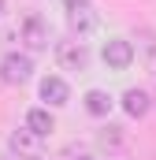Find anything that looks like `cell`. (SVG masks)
<instances>
[{"mask_svg":"<svg viewBox=\"0 0 156 160\" xmlns=\"http://www.w3.org/2000/svg\"><path fill=\"white\" fill-rule=\"evenodd\" d=\"M11 149H15L19 157L41 160V134H34L30 127H22V130H15V134H11Z\"/></svg>","mask_w":156,"mask_h":160,"instance_id":"8992f818","label":"cell"},{"mask_svg":"<svg viewBox=\"0 0 156 160\" xmlns=\"http://www.w3.org/2000/svg\"><path fill=\"white\" fill-rule=\"evenodd\" d=\"M149 101H153V97H149L145 89H126V93H123V108H126V116H134V119H141V116L149 112Z\"/></svg>","mask_w":156,"mask_h":160,"instance_id":"ba28073f","label":"cell"},{"mask_svg":"<svg viewBox=\"0 0 156 160\" xmlns=\"http://www.w3.org/2000/svg\"><path fill=\"white\" fill-rule=\"evenodd\" d=\"M26 127H30L34 134H41V138H45V134H52V130H56V119H52L45 108H34V112L26 116Z\"/></svg>","mask_w":156,"mask_h":160,"instance_id":"9c48e42d","label":"cell"},{"mask_svg":"<svg viewBox=\"0 0 156 160\" xmlns=\"http://www.w3.org/2000/svg\"><path fill=\"white\" fill-rule=\"evenodd\" d=\"M63 160H93V153H85V149H78V145H67V149H63Z\"/></svg>","mask_w":156,"mask_h":160,"instance_id":"7c38bea8","label":"cell"},{"mask_svg":"<svg viewBox=\"0 0 156 160\" xmlns=\"http://www.w3.org/2000/svg\"><path fill=\"white\" fill-rule=\"evenodd\" d=\"M19 34L26 41V48H34V52H37V48H48V22H45L41 15H26Z\"/></svg>","mask_w":156,"mask_h":160,"instance_id":"277c9868","label":"cell"},{"mask_svg":"<svg viewBox=\"0 0 156 160\" xmlns=\"http://www.w3.org/2000/svg\"><path fill=\"white\" fill-rule=\"evenodd\" d=\"M67 26L75 30L78 38L97 30V11H93L89 0H67Z\"/></svg>","mask_w":156,"mask_h":160,"instance_id":"6da1fadb","label":"cell"},{"mask_svg":"<svg viewBox=\"0 0 156 160\" xmlns=\"http://www.w3.org/2000/svg\"><path fill=\"white\" fill-rule=\"evenodd\" d=\"M41 101H48L52 108L67 104V101H71V89H67V82H63V78H56V75L41 78Z\"/></svg>","mask_w":156,"mask_h":160,"instance_id":"52a82bcc","label":"cell"},{"mask_svg":"<svg viewBox=\"0 0 156 160\" xmlns=\"http://www.w3.org/2000/svg\"><path fill=\"white\" fill-rule=\"evenodd\" d=\"M30 71H34V63H30L26 52H7L0 60V78L7 82V86H22V82L30 78Z\"/></svg>","mask_w":156,"mask_h":160,"instance_id":"7a4b0ae2","label":"cell"},{"mask_svg":"<svg viewBox=\"0 0 156 160\" xmlns=\"http://www.w3.org/2000/svg\"><path fill=\"white\" fill-rule=\"evenodd\" d=\"M104 63L112 67V71H126L130 63H134V45L130 41H108L104 45Z\"/></svg>","mask_w":156,"mask_h":160,"instance_id":"5b68a950","label":"cell"},{"mask_svg":"<svg viewBox=\"0 0 156 160\" xmlns=\"http://www.w3.org/2000/svg\"><path fill=\"white\" fill-rule=\"evenodd\" d=\"M85 108H89V116H108L112 112V97L104 89H89L85 93Z\"/></svg>","mask_w":156,"mask_h":160,"instance_id":"30bf717a","label":"cell"},{"mask_svg":"<svg viewBox=\"0 0 156 160\" xmlns=\"http://www.w3.org/2000/svg\"><path fill=\"white\" fill-rule=\"evenodd\" d=\"M56 60L63 71H85L89 67V48L82 41H60L56 45Z\"/></svg>","mask_w":156,"mask_h":160,"instance_id":"3957f363","label":"cell"},{"mask_svg":"<svg viewBox=\"0 0 156 160\" xmlns=\"http://www.w3.org/2000/svg\"><path fill=\"white\" fill-rule=\"evenodd\" d=\"M119 142H123V138H119V127L100 130V145H104V149H119Z\"/></svg>","mask_w":156,"mask_h":160,"instance_id":"8fae6325","label":"cell"},{"mask_svg":"<svg viewBox=\"0 0 156 160\" xmlns=\"http://www.w3.org/2000/svg\"><path fill=\"white\" fill-rule=\"evenodd\" d=\"M0 15H4V0H0Z\"/></svg>","mask_w":156,"mask_h":160,"instance_id":"4fadbf2b","label":"cell"}]
</instances>
